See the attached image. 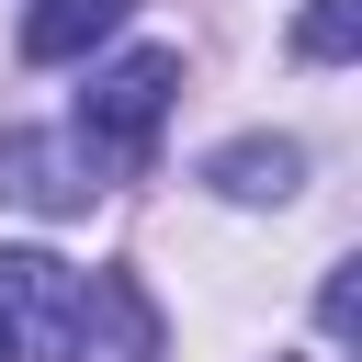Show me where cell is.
Wrapping results in <instances>:
<instances>
[{
  "label": "cell",
  "instance_id": "6da1fadb",
  "mask_svg": "<svg viewBox=\"0 0 362 362\" xmlns=\"http://www.w3.org/2000/svg\"><path fill=\"white\" fill-rule=\"evenodd\" d=\"M170 90H181V57H170V45H136L124 68H102V79L79 90V170L136 181V170L158 158V113H170Z\"/></svg>",
  "mask_w": 362,
  "mask_h": 362
},
{
  "label": "cell",
  "instance_id": "7a4b0ae2",
  "mask_svg": "<svg viewBox=\"0 0 362 362\" xmlns=\"http://www.w3.org/2000/svg\"><path fill=\"white\" fill-rule=\"evenodd\" d=\"M45 339H57V362H170V328L136 272H68V305Z\"/></svg>",
  "mask_w": 362,
  "mask_h": 362
},
{
  "label": "cell",
  "instance_id": "3957f363",
  "mask_svg": "<svg viewBox=\"0 0 362 362\" xmlns=\"http://www.w3.org/2000/svg\"><path fill=\"white\" fill-rule=\"evenodd\" d=\"M102 181H79L45 136H0V204H23V215H79Z\"/></svg>",
  "mask_w": 362,
  "mask_h": 362
},
{
  "label": "cell",
  "instance_id": "277c9868",
  "mask_svg": "<svg viewBox=\"0 0 362 362\" xmlns=\"http://www.w3.org/2000/svg\"><path fill=\"white\" fill-rule=\"evenodd\" d=\"M113 23H124V0H34V11H23V57H34V68H68V57H90Z\"/></svg>",
  "mask_w": 362,
  "mask_h": 362
},
{
  "label": "cell",
  "instance_id": "5b68a950",
  "mask_svg": "<svg viewBox=\"0 0 362 362\" xmlns=\"http://www.w3.org/2000/svg\"><path fill=\"white\" fill-rule=\"evenodd\" d=\"M215 192H238V204H283L294 181H305V147H283V136H238V147H215V170H204Z\"/></svg>",
  "mask_w": 362,
  "mask_h": 362
},
{
  "label": "cell",
  "instance_id": "8992f818",
  "mask_svg": "<svg viewBox=\"0 0 362 362\" xmlns=\"http://www.w3.org/2000/svg\"><path fill=\"white\" fill-rule=\"evenodd\" d=\"M351 45H362V0H317V11L294 23V57H305V68H339Z\"/></svg>",
  "mask_w": 362,
  "mask_h": 362
},
{
  "label": "cell",
  "instance_id": "52a82bcc",
  "mask_svg": "<svg viewBox=\"0 0 362 362\" xmlns=\"http://www.w3.org/2000/svg\"><path fill=\"white\" fill-rule=\"evenodd\" d=\"M317 328H328V351H351V272L317 283Z\"/></svg>",
  "mask_w": 362,
  "mask_h": 362
},
{
  "label": "cell",
  "instance_id": "ba28073f",
  "mask_svg": "<svg viewBox=\"0 0 362 362\" xmlns=\"http://www.w3.org/2000/svg\"><path fill=\"white\" fill-rule=\"evenodd\" d=\"M0 362H23V328H11V317H0Z\"/></svg>",
  "mask_w": 362,
  "mask_h": 362
}]
</instances>
